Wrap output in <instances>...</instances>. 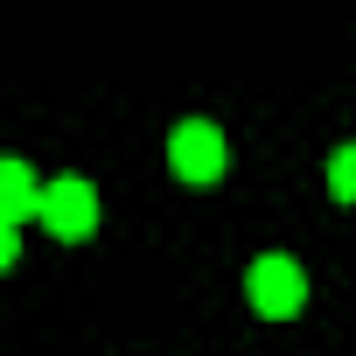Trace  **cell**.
<instances>
[{
	"mask_svg": "<svg viewBox=\"0 0 356 356\" xmlns=\"http://www.w3.org/2000/svg\"><path fill=\"white\" fill-rule=\"evenodd\" d=\"M168 168L182 175V182H196V189L224 182V133L210 119H182V126L168 133Z\"/></svg>",
	"mask_w": 356,
	"mask_h": 356,
	"instance_id": "cell-2",
	"label": "cell"
},
{
	"mask_svg": "<svg viewBox=\"0 0 356 356\" xmlns=\"http://www.w3.org/2000/svg\"><path fill=\"white\" fill-rule=\"evenodd\" d=\"M35 203H42L35 168L8 154V161H0V217H15V224H22V217H35Z\"/></svg>",
	"mask_w": 356,
	"mask_h": 356,
	"instance_id": "cell-4",
	"label": "cell"
},
{
	"mask_svg": "<svg viewBox=\"0 0 356 356\" xmlns=\"http://www.w3.org/2000/svg\"><path fill=\"white\" fill-rule=\"evenodd\" d=\"M328 196L335 203H356V140L328 154Z\"/></svg>",
	"mask_w": 356,
	"mask_h": 356,
	"instance_id": "cell-5",
	"label": "cell"
},
{
	"mask_svg": "<svg viewBox=\"0 0 356 356\" xmlns=\"http://www.w3.org/2000/svg\"><path fill=\"white\" fill-rule=\"evenodd\" d=\"M15 259H22V224H15V217H0V273H8Z\"/></svg>",
	"mask_w": 356,
	"mask_h": 356,
	"instance_id": "cell-6",
	"label": "cell"
},
{
	"mask_svg": "<svg viewBox=\"0 0 356 356\" xmlns=\"http://www.w3.org/2000/svg\"><path fill=\"white\" fill-rule=\"evenodd\" d=\"M245 293H252V307H259L266 321H286V314H300V300H307V273H300L286 252H259V259L245 266Z\"/></svg>",
	"mask_w": 356,
	"mask_h": 356,
	"instance_id": "cell-1",
	"label": "cell"
},
{
	"mask_svg": "<svg viewBox=\"0 0 356 356\" xmlns=\"http://www.w3.org/2000/svg\"><path fill=\"white\" fill-rule=\"evenodd\" d=\"M35 217L49 224V238L77 245V238H91V231H98V189H91V182H77V175H63V182H42Z\"/></svg>",
	"mask_w": 356,
	"mask_h": 356,
	"instance_id": "cell-3",
	"label": "cell"
}]
</instances>
